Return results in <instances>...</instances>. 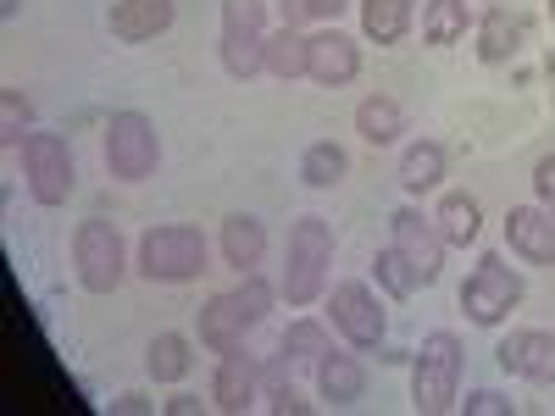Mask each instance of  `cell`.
<instances>
[{"mask_svg": "<svg viewBox=\"0 0 555 416\" xmlns=\"http://www.w3.org/2000/svg\"><path fill=\"white\" fill-rule=\"evenodd\" d=\"M461 366H467V350H461L455 334H428L423 350H411V411L416 416H444L461 400Z\"/></svg>", "mask_w": 555, "mask_h": 416, "instance_id": "1", "label": "cell"}, {"mask_svg": "<svg viewBox=\"0 0 555 416\" xmlns=\"http://www.w3.org/2000/svg\"><path fill=\"white\" fill-rule=\"evenodd\" d=\"M267 311H272V284H267L261 272H245L240 289L206 300V311H201V344L217 350V355L234 350V344H245V334L256 328Z\"/></svg>", "mask_w": 555, "mask_h": 416, "instance_id": "2", "label": "cell"}, {"mask_svg": "<svg viewBox=\"0 0 555 416\" xmlns=\"http://www.w3.org/2000/svg\"><path fill=\"white\" fill-rule=\"evenodd\" d=\"M328 266H334V227L322 217H300L289 227V256H284V300L289 306H311L328 289Z\"/></svg>", "mask_w": 555, "mask_h": 416, "instance_id": "3", "label": "cell"}, {"mask_svg": "<svg viewBox=\"0 0 555 416\" xmlns=\"http://www.w3.org/2000/svg\"><path fill=\"white\" fill-rule=\"evenodd\" d=\"M139 272L151 284H190V277L206 272V239L201 227L190 222H167V227H151L139 239Z\"/></svg>", "mask_w": 555, "mask_h": 416, "instance_id": "4", "label": "cell"}, {"mask_svg": "<svg viewBox=\"0 0 555 416\" xmlns=\"http://www.w3.org/2000/svg\"><path fill=\"white\" fill-rule=\"evenodd\" d=\"M522 295H528L522 272L505 266V256H483L473 266V277L461 284V311H467L478 328H500V322L522 306Z\"/></svg>", "mask_w": 555, "mask_h": 416, "instance_id": "5", "label": "cell"}, {"mask_svg": "<svg viewBox=\"0 0 555 416\" xmlns=\"http://www.w3.org/2000/svg\"><path fill=\"white\" fill-rule=\"evenodd\" d=\"M222 67L228 78L267 73V0H222Z\"/></svg>", "mask_w": 555, "mask_h": 416, "instance_id": "6", "label": "cell"}, {"mask_svg": "<svg viewBox=\"0 0 555 416\" xmlns=\"http://www.w3.org/2000/svg\"><path fill=\"white\" fill-rule=\"evenodd\" d=\"M122 234H117V222H101V217H89L78 222V234H73V272H78V284L89 295H112L122 284Z\"/></svg>", "mask_w": 555, "mask_h": 416, "instance_id": "7", "label": "cell"}, {"mask_svg": "<svg viewBox=\"0 0 555 416\" xmlns=\"http://www.w3.org/2000/svg\"><path fill=\"white\" fill-rule=\"evenodd\" d=\"M162 161V139H156V122L145 112H117L106 122V167L112 178L122 183H139V178H151Z\"/></svg>", "mask_w": 555, "mask_h": 416, "instance_id": "8", "label": "cell"}, {"mask_svg": "<svg viewBox=\"0 0 555 416\" xmlns=\"http://www.w3.org/2000/svg\"><path fill=\"white\" fill-rule=\"evenodd\" d=\"M23 178L39 206H67L73 195V151L62 133H28L23 139Z\"/></svg>", "mask_w": 555, "mask_h": 416, "instance_id": "9", "label": "cell"}, {"mask_svg": "<svg viewBox=\"0 0 555 416\" xmlns=\"http://www.w3.org/2000/svg\"><path fill=\"white\" fill-rule=\"evenodd\" d=\"M328 316H334V328H339L356 350H378V344H384L389 316H384L378 295L366 289V284H339L334 300H328Z\"/></svg>", "mask_w": 555, "mask_h": 416, "instance_id": "10", "label": "cell"}, {"mask_svg": "<svg viewBox=\"0 0 555 416\" xmlns=\"http://www.w3.org/2000/svg\"><path fill=\"white\" fill-rule=\"evenodd\" d=\"M389 234H395V250L416 266V277H423V289L439 284V272H444V234L416 211V206H400L389 217Z\"/></svg>", "mask_w": 555, "mask_h": 416, "instance_id": "11", "label": "cell"}, {"mask_svg": "<svg viewBox=\"0 0 555 416\" xmlns=\"http://www.w3.org/2000/svg\"><path fill=\"white\" fill-rule=\"evenodd\" d=\"M494 361H500L512 378H522V384H539V389H544V384H555V334H539V328L512 334V339H500Z\"/></svg>", "mask_w": 555, "mask_h": 416, "instance_id": "12", "label": "cell"}, {"mask_svg": "<svg viewBox=\"0 0 555 416\" xmlns=\"http://www.w3.org/2000/svg\"><path fill=\"white\" fill-rule=\"evenodd\" d=\"M505 245H512L528 266H555V211L512 206L505 211Z\"/></svg>", "mask_w": 555, "mask_h": 416, "instance_id": "13", "label": "cell"}, {"mask_svg": "<svg viewBox=\"0 0 555 416\" xmlns=\"http://www.w3.org/2000/svg\"><path fill=\"white\" fill-rule=\"evenodd\" d=\"M361 73V51H356V39H345L339 28L328 34H311L306 39V78L322 83V89H339Z\"/></svg>", "mask_w": 555, "mask_h": 416, "instance_id": "14", "label": "cell"}, {"mask_svg": "<svg viewBox=\"0 0 555 416\" xmlns=\"http://www.w3.org/2000/svg\"><path fill=\"white\" fill-rule=\"evenodd\" d=\"M256 389H261V366H256V355H245V344L222 350V366H217V378H211V400H217V411L245 416V411L256 405Z\"/></svg>", "mask_w": 555, "mask_h": 416, "instance_id": "15", "label": "cell"}, {"mask_svg": "<svg viewBox=\"0 0 555 416\" xmlns=\"http://www.w3.org/2000/svg\"><path fill=\"white\" fill-rule=\"evenodd\" d=\"M172 0H112V34L122 39V44H145V39H156V34H167L172 28Z\"/></svg>", "mask_w": 555, "mask_h": 416, "instance_id": "16", "label": "cell"}, {"mask_svg": "<svg viewBox=\"0 0 555 416\" xmlns=\"http://www.w3.org/2000/svg\"><path fill=\"white\" fill-rule=\"evenodd\" d=\"M522 44H528V23L517 12H505V6L483 12V23H478V62L500 67V62H512Z\"/></svg>", "mask_w": 555, "mask_h": 416, "instance_id": "17", "label": "cell"}, {"mask_svg": "<svg viewBox=\"0 0 555 416\" xmlns=\"http://www.w3.org/2000/svg\"><path fill=\"white\" fill-rule=\"evenodd\" d=\"M317 394L328 400L334 411L356 405V400L366 394V366H361L356 355H339V350H328V355L317 361Z\"/></svg>", "mask_w": 555, "mask_h": 416, "instance_id": "18", "label": "cell"}, {"mask_svg": "<svg viewBox=\"0 0 555 416\" xmlns=\"http://www.w3.org/2000/svg\"><path fill=\"white\" fill-rule=\"evenodd\" d=\"M261 256H267V227H261L256 217L234 211V217L222 222V261L240 266V272H256Z\"/></svg>", "mask_w": 555, "mask_h": 416, "instance_id": "19", "label": "cell"}, {"mask_svg": "<svg viewBox=\"0 0 555 416\" xmlns=\"http://www.w3.org/2000/svg\"><path fill=\"white\" fill-rule=\"evenodd\" d=\"M434 227L444 234V245H473L483 234V206L467 195V190H450L434 211Z\"/></svg>", "mask_w": 555, "mask_h": 416, "instance_id": "20", "label": "cell"}, {"mask_svg": "<svg viewBox=\"0 0 555 416\" xmlns=\"http://www.w3.org/2000/svg\"><path fill=\"white\" fill-rule=\"evenodd\" d=\"M416 0H361V28L373 44H400L411 34Z\"/></svg>", "mask_w": 555, "mask_h": 416, "instance_id": "21", "label": "cell"}, {"mask_svg": "<svg viewBox=\"0 0 555 416\" xmlns=\"http://www.w3.org/2000/svg\"><path fill=\"white\" fill-rule=\"evenodd\" d=\"M444 183V145H434V139H423V145H411L400 156V190L405 195H428Z\"/></svg>", "mask_w": 555, "mask_h": 416, "instance_id": "22", "label": "cell"}, {"mask_svg": "<svg viewBox=\"0 0 555 416\" xmlns=\"http://www.w3.org/2000/svg\"><path fill=\"white\" fill-rule=\"evenodd\" d=\"M467 23H473L467 0H423V39H428V44L467 39Z\"/></svg>", "mask_w": 555, "mask_h": 416, "instance_id": "23", "label": "cell"}, {"mask_svg": "<svg viewBox=\"0 0 555 416\" xmlns=\"http://www.w3.org/2000/svg\"><path fill=\"white\" fill-rule=\"evenodd\" d=\"M400 128H405V117H400V106L389 95H366L356 106V133L366 139V145H395Z\"/></svg>", "mask_w": 555, "mask_h": 416, "instance_id": "24", "label": "cell"}, {"mask_svg": "<svg viewBox=\"0 0 555 416\" xmlns=\"http://www.w3.org/2000/svg\"><path fill=\"white\" fill-rule=\"evenodd\" d=\"M345 172H350V156L334 145V139H317V145H306V156H300L306 190H334V183H345Z\"/></svg>", "mask_w": 555, "mask_h": 416, "instance_id": "25", "label": "cell"}, {"mask_svg": "<svg viewBox=\"0 0 555 416\" xmlns=\"http://www.w3.org/2000/svg\"><path fill=\"white\" fill-rule=\"evenodd\" d=\"M267 73L272 78H306V39L289 23L278 34H267Z\"/></svg>", "mask_w": 555, "mask_h": 416, "instance_id": "26", "label": "cell"}, {"mask_svg": "<svg viewBox=\"0 0 555 416\" xmlns=\"http://www.w3.org/2000/svg\"><path fill=\"white\" fill-rule=\"evenodd\" d=\"M373 277L384 284V295H389V300H411L416 289H423V277H416V266H411V261H405L395 245L373 256Z\"/></svg>", "mask_w": 555, "mask_h": 416, "instance_id": "27", "label": "cell"}, {"mask_svg": "<svg viewBox=\"0 0 555 416\" xmlns=\"http://www.w3.org/2000/svg\"><path fill=\"white\" fill-rule=\"evenodd\" d=\"M145 366H151V378H156V384H178L183 373H190V339H183V334H162V339H151Z\"/></svg>", "mask_w": 555, "mask_h": 416, "instance_id": "28", "label": "cell"}, {"mask_svg": "<svg viewBox=\"0 0 555 416\" xmlns=\"http://www.w3.org/2000/svg\"><path fill=\"white\" fill-rule=\"evenodd\" d=\"M328 350L334 344H328V328H322V322H295V328L278 339V355H284V361H311L317 366Z\"/></svg>", "mask_w": 555, "mask_h": 416, "instance_id": "29", "label": "cell"}, {"mask_svg": "<svg viewBox=\"0 0 555 416\" xmlns=\"http://www.w3.org/2000/svg\"><path fill=\"white\" fill-rule=\"evenodd\" d=\"M345 6H350V0H278V12H284L289 28H300V23H334Z\"/></svg>", "mask_w": 555, "mask_h": 416, "instance_id": "30", "label": "cell"}, {"mask_svg": "<svg viewBox=\"0 0 555 416\" xmlns=\"http://www.w3.org/2000/svg\"><path fill=\"white\" fill-rule=\"evenodd\" d=\"M28 128V95L23 89H0V139H7V145H23V133Z\"/></svg>", "mask_w": 555, "mask_h": 416, "instance_id": "31", "label": "cell"}, {"mask_svg": "<svg viewBox=\"0 0 555 416\" xmlns=\"http://www.w3.org/2000/svg\"><path fill=\"white\" fill-rule=\"evenodd\" d=\"M267 405H272V416H311V411H317L295 384H272V389H267Z\"/></svg>", "mask_w": 555, "mask_h": 416, "instance_id": "32", "label": "cell"}, {"mask_svg": "<svg viewBox=\"0 0 555 416\" xmlns=\"http://www.w3.org/2000/svg\"><path fill=\"white\" fill-rule=\"evenodd\" d=\"M533 195H539L544 211H555V156H539V167H533Z\"/></svg>", "mask_w": 555, "mask_h": 416, "instance_id": "33", "label": "cell"}, {"mask_svg": "<svg viewBox=\"0 0 555 416\" xmlns=\"http://www.w3.org/2000/svg\"><path fill=\"white\" fill-rule=\"evenodd\" d=\"M467 416H512V400L494 389H478V394H467Z\"/></svg>", "mask_w": 555, "mask_h": 416, "instance_id": "34", "label": "cell"}, {"mask_svg": "<svg viewBox=\"0 0 555 416\" xmlns=\"http://www.w3.org/2000/svg\"><path fill=\"white\" fill-rule=\"evenodd\" d=\"M112 416H151V400L145 394H117L112 400Z\"/></svg>", "mask_w": 555, "mask_h": 416, "instance_id": "35", "label": "cell"}, {"mask_svg": "<svg viewBox=\"0 0 555 416\" xmlns=\"http://www.w3.org/2000/svg\"><path fill=\"white\" fill-rule=\"evenodd\" d=\"M167 416H201V400L195 394H178V400H167Z\"/></svg>", "mask_w": 555, "mask_h": 416, "instance_id": "36", "label": "cell"}, {"mask_svg": "<svg viewBox=\"0 0 555 416\" xmlns=\"http://www.w3.org/2000/svg\"><path fill=\"white\" fill-rule=\"evenodd\" d=\"M17 12H23V0H0V17H7V23H12Z\"/></svg>", "mask_w": 555, "mask_h": 416, "instance_id": "37", "label": "cell"}, {"mask_svg": "<svg viewBox=\"0 0 555 416\" xmlns=\"http://www.w3.org/2000/svg\"><path fill=\"white\" fill-rule=\"evenodd\" d=\"M550 12H555V0H550Z\"/></svg>", "mask_w": 555, "mask_h": 416, "instance_id": "38", "label": "cell"}]
</instances>
